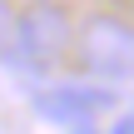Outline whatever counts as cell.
Returning <instances> with one entry per match:
<instances>
[{
  "label": "cell",
  "mask_w": 134,
  "mask_h": 134,
  "mask_svg": "<svg viewBox=\"0 0 134 134\" xmlns=\"http://www.w3.org/2000/svg\"><path fill=\"white\" fill-rule=\"evenodd\" d=\"M70 50H75V25H70V15H65V5L35 0V5L20 10L15 45L5 50V65H20V70H50V65H60Z\"/></svg>",
  "instance_id": "6da1fadb"
},
{
  "label": "cell",
  "mask_w": 134,
  "mask_h": 134,
  "mask_svg": "<svg viewBox=\"0 0 134 134\" xmlns=\"http://www.w3.org/2000/svg\"><path fill=\"white\" fill-rule=\"evenodd\" d=\"M75 65L99 80H134V25L119 15H90L75 30Z\"/></svg>",
  "instance_id": "7a4b0ae2"
},
{
  "label": "cell",
  "mask_w": 134,
  "mask_h": 134,
  "mask_svg": "<svg viewBox=\"0 0 134 134\" xmlns=\"http://www.w3.org/2000/svg\"><path fill=\"white\" fill-rule=\"evenodd\" d=\"M35 109H40L50 124L85 129L94 114L114 109V90H104V85H55V90L35 94Z\"/></svg>",
  "instance_id": "3957f363"
},
{
  "label": "cell",
  "mask_w": 134,
  "mask_h": 134,
  "mask_svg": "<svg viewBox=\"0 0 134 134\" xmlns=\"http://www.w3.org/2000/svg\"><path fill=\"white\" fill-rule=\"evenodd\" d=\"M15 25H20V15H15V10H10V5L0 0V55H5V50L15 45Z\"/></svg>",
  "instance_id": "277c9868"
},
{
  "label": "cell",
  "mask_w": 134,
  "mask_h": 134,
  "mask_svg": "<svg viewBox=\"0 0 134 134\" xmlns=\"http://www.w3.org/2000/svg\"><path fill=\"white\" fill-rule=\"evenodd\" d=\"M109 134H134V114H124V119H114V129Z\"/></svg>",
  "instance_id": "5b68a950"
},
{
  "label": "cell",
  "mask_w": 134,
  "mask_h": 134,
  "mask_svg": "<svg viewBox=\"0 0 134 134\" xmlns=\"http://www.w3.org/2000/svg\"><path fill=\"white\" fill-rule=\"evenodd\" d=\"M75 134H94V129H75Z\"/></svg>",
  "instance_id": "8992f818"
}]
</instances>
